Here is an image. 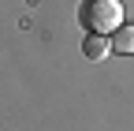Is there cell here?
<instances>
[{"label": "cell", "mask_w": 134, "mask_h": 131, "mask_svg": "<svg viewBox=\"0 0 134 131\" xmlns=\"http://www.w3.org/2000/svg\"><path fill=\"white\" fill-rule=\"evenodd\" d=\"M78 26H86V34L112 38V30L123 26V4L119 0H82L78 4Z\"/></svg>", "instance_id": "1"}, {"label": "cell", "mask_w": 134, "mask_h": 131, "mask_svg": "<svg viewBox=\"0 0 134 131\" xmlns=\"http://www.w3.org/2000/svg\"><path fill=\"white\" fill-rule=\"evenodd\" d=\"M82 56L86 60H108L112 56V38H104V34H86L82 38Z\"/></svg>", "instance_id": "2"}, {"label": "cell", "mask_w": 134, "mask_h": 131, "mask_svg": "<svg viewBox=\"0 0 134 131\" xmlns=\"http://www.w3.org/2000/svg\"><path fill=\"white\" fill-rule=\"evenodd\" d=\"M112 53L115 56H134V26L130 23L112 30Z\"/></svg>", "instance_id": "3"}]
</instances>
